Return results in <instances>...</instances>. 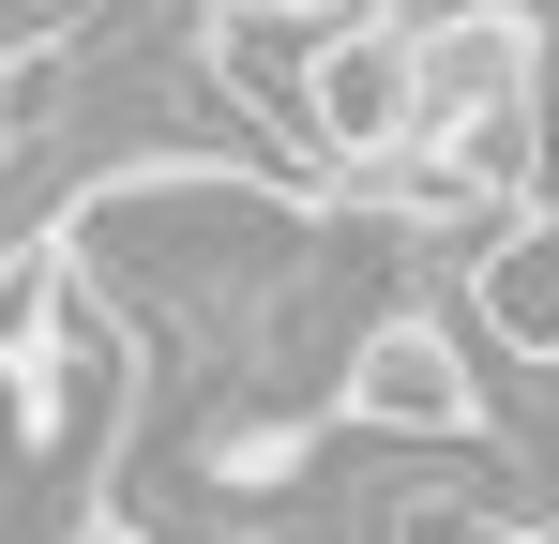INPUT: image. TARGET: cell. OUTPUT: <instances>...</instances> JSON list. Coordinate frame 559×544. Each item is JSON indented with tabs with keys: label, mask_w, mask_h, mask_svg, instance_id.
Segmentation results:
<instances>
[{
	"label": "cell",
	"mask_w": 559,
	"mask_h": 544,
	"mask_svg": "<svg viewBox=\"0 0 559 544\" xmlns=\"http://www.w3.org/2000/svg\"><path fill=\"white\" fill-rule=\"evenodd\" d=\"M333 424H364V439H499V393H484V363H468L454 318H424V303H378L364 333H348V363H333Z\"/></svg>",
	"instance_id": "6da1fadb"
},
{
	"label": "cell",
	"mask_w": 559,
	"mask_h": 544,
	"mask_svg": "<svg viewBox=\"0 0 559 544\" xmlns=\"http://www.w3.org/2000/svg\"><path fill=\"white\" fill-rule=\"evenodd\" d=\"M408 121H424V46H408V15L333 0L318 46H302V152H318V167H393Z\"/></svg>",
	"instance_id": "7a4b0ae2"
},
{
	"label": "cell",
	"mask_w": 559,
	"mask_h": 544,
	"mask_svg": "<svg viewBox=\"0 0 559 544\" xmlns=\"http://www.w3.org/2000/svg\"><path fill=\"white\" fill-rule=\"evenodd\" d=\"M468 303H484V348H514V363H559V197L499 212V227L468 243Z\"/></svg>",
	"instance_id": "3957f363"
},
{
	"label": "cell",
	"mask_w": 559,
	"mask_h": 544,
	"mask_svg": "<svg viewBox=\"0 0 559 544\" xmlns=\"http://www.w3.org/2000/svg\"><path fill=\"white\" fill-rule=\"evenodd\" d=\"M318 439L333 424H302V409H212L182 439V484L197 499H302L318 484Z\"/></svg>",
	"instance_id": "277c9868"
},
{
	"label": "cell",
	"mask_w": 559,
	"mask_h": 544,
	"mask_svg": "<svg viewBox=\"0 0 559 544\" xmlns=\"http://www.w3.org/2000/svg\"><path fill=\"white\" fill-rule=\"evenodd\" d=\"M61 544H152V530H136V515H76Z\"/></svg>",
	"instance_id": "5b68a950"
}]
</instances>
